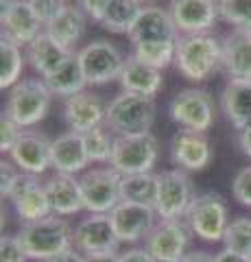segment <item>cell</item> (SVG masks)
<instances>
[{
    "label": "cell",
    "mask_w": 251,
    "mask_h": 262,
    "mask_svg": "<svg viewBox=\"0 0 251 262\" xmlns=\"http://www.w3.org/2000/svg\"><path fill=\"white\" fill-rule=\"evenodd\" d=\"M175 68L190 83H203L218 68H223V39L212 33L179 35Z\"/></svg>",
    "instance_id": "6da1fadb"
},
{
    "label": "cell",
    "mask_w": 251,
    "mask_h": 262,
    "mask_svg": "<svg viewBox=\"0 0 251 262\" xmlns=\"http://www.w3.org/2000/svg\"><path fill=\"white\" fill-rule=\"evenodd\" d=\"M155 114H157L155 98L129 94L120 90V94H116L107 103L105 127L116 138L151 134V127L155 122Z\"/></svg>",
    "instance_id": "7a4b0ae2"
},
{
    "label": "cell",
    "mask_w": 251,
    "mask_h": 262,
    "mask_svg": "<svg viewBox=\"0 0 251 262\" xmlns=\"http://www.w3.org/2000/svg\"><path fill=\"white\" fill-rule=\"evenodd\" d=\"M72 232L75 229L70 227L66 219L51 214L46 219L33 221V223H24L18 238L31 260L46 262L72 247Z\"/></svg>",
    "instance_id": "3957f363"
},
{
    "label": "cell",
    "mask_w": 251,
    "mask_h": 262,
    "mask_svg": "<svg viewBox=\"0 0 251 262\" xmlns=\"http://www.w3.org/2000/svg\"><path fill=\"white\" fill-rule=\"evenodd\" d=\"M53 103V92L46 81L39 77H24L9 90L5 105V114L22 129L35 127L46 118Z\"/></svg>",
    "instance_id": "277c9868"
},
{
    "label": "cell",
    "mask_w": 251,
    "mask_h": 262,
    "mask_svg": "<svg viewBox=\"0 0 251 262\" xmlns=\"http://www.w3.org/2000/svg\"><path fill=\"white\" fill-rule=\"evenodd\" d=\"M184 221L197 238L206 243H218L223 241L225 229L230 225L227 203L218 192H201L192 199Z\"/></svg>",
    "instance_id": "5b68a950"
},
{
    "label": "cell",
    "mask_w": 251,
    "mask_h": 262,
    "mask_svg": "<svg viewBox=\"0 0 251 262\" xmlns=\"http://www.w3.org/2000/svg\"><path fill=\"white\" fill-rule=\"evenodd\" d=\"M168 116L179 125V129H192L206 134L216 120L214 96L203 88L179 90L168 103Z\"/></svg>",
    "instance_id": "8992f818"
},
{
    "label": "cell",
    "mask_w": 251,
    "mask_h": 262,
    "mask_svg": "<svg viewBox=\"0 0 251 262\" xmlns=\"http://www.w3.org/2000/svg\"><path fill=\"white\" fill-rule=\"evenodd\" d=\"M120 182H123V175L111 166H96L85 170L79 177V184L87 214H109L123 201Z\"/></svg>",
    "instance_id": "52a82bcc"
},
{
    "label": "cell",
    "mask_w": 251,
    "mask_h": 262,
    "mask_svg": "<svg viewBox=\"0 0 251 262\" xmlns=\"http://www.w3.org/2000/svg\"><path fill=\"white\" fill-rule=\"evenodd\" d=\"M159 158V140L153 134L116 138L109 166L120 175L151 173Z\"/></svg>",
    "instance_id": "ba28073f"
},
{
    "label": "cell",
    "mask_w": 251,
    "mask_h": 262,
    "mask_svg": "<svg viewBox=\"0 0 251 262\" xmlns=\"http://www.w3.org/2000/svg\"><path fill=\"white\" fill-rule=\"evenodd\" d=\"M190 175L181 168H171L157 173L155 212L162 221H181L194 199Z\"/></svg>",
    "instance_id": "9c48e42d"
},
{
    "label": "cell",
    "mask_w": 251,
    "mask_h": 262,
    "mask_svg": "<svg viewBox=\"0 0 251 262\" xmlns=\"http://www.w3.org/2000/svg\"><path fill=\"white\" fill-rule=\"evenodd\" d=\"M87 85H105L120 77L125 66L123 51L109 39H92L77 51Z\"/></svg>",
    "instance_id": "30bf717a"
},
{
    "label": "cell",
    "mask_w": 251,
    "mask_h": 262,
    "mask_svg": "<svg viewBox=\"0 0 251 262\" xmlns=\"http://www.w3.org/2000/svg\"><path fill=\"white\" fill-rule=\"evenodd\" d=\"M190 227L181 221H159L144 238V247L157 262H179L188 253Z\"/></svg>",
    "instance_id": "8fae6325"
},
{
    "label": "cell",
    "mask_w": 251,
    "mask_h": 262,
    "mask_svg": "<svg viewBox=\"0 0 251 262\" xmlns=\"http://www.w3.org/2000/svg\"><path fill=\"white\" fill-rule=\"evenodd\" d=\"M13 208L15 214L20 216L22 223H33V221L46 219L53 214V206L46 192V184L37 179V175L20 173L18 182L13 184L9 196H7Z\"/></svg>",
    "instance_id": "7c38bea8"
},
{
    "label": "cell",
    "mask_w": 251,
    "mask_h": 262,
    "mask_svg": "<svg viewBox=\"0 0 251 262\" xmlns=\"http://www.w3.org/2000/svg\"><path fill=\"white\" fill-rule=\"evenodd\" d=\"M214 158L212 144L203 131L179 129L171 138V160L177 168L186 173H201Z\"/></svg>",
    "instance_id": "4fadbf2b"
},
{
    "label": "cell",
    "mask_w": 251,
    "mask_h": 262,
    "mask_svg": "<svg viewBox=\"0 0 251 262\" xmlns=\"http://www.w3.org/2000/svg\"><path fill=\"white\" fill-rule=\"evenodd\" d=\"M118 236L109 214H87L72 232V247L81 253H109L118 249Z\"/></svg>",
    "instance_id": "5bb4252c"
},
{
    "label": "cell",
    "mask_w": 251,
    "mask_h": 262,
    "mask_svg": "<svg viewBox=\"0 0 251 262\" xmlns=\"http://www.w3.org/2000/svg\"><path fill=\"white\" fill-rule=\"evenodd\" d=\"M105 114H107V103L99 92H92V90H83L66 98L61 110L66 127L77 134H85L94 127L105 125Z\"/></svg>",
    "instance_id": "9a60e30c"
},
{
    "label": "cell",
    "mask_w": 251,
    "mask_h": 262,
    "mask_svg": "<svg viewBox=\"0 0 251 262\" xmlns=\"http://www.w3.org/2000/svg\"><path fill=\"white\" fill-rule=\"evenodd\" d=\"M168 13L179 35L210 33V29L221 20L216 0H171Z\"/></svg>",
    "instance_id": "2e32d148"
},
{
    "label": "cell",
    "mask_w": 251,
    "mask_h": 262,
    "mask_svg": "<svg viewBox=\"0 0 251 262\" xmlns=\"http://www.w3.org/2000/svg\"><path fill=\"white\" fill-rule=\"evenodd\" d=\"M0 24H3V35L20 46H29L35 37L44 33L42 22L35 18L29 0H3L0 3Z\"/></svg>",
    "instance_id": "e0dca14e"
},
{
    "label": "cell",
    "mask_w": 251,
    "mask_h": 262,
    "mask_svg": "<svg viewBox=\"0 0 251 262\" xmlns=\"http://www.w3.org/2000/svg\"><path fill=\"white\" fill-rule=\"evenodd\" d=\"M131 46L138 44H162V42H177L179 31L171 18L168 9H162L157 5L142 7V13L138 15L131 33H129Z\"/></svg>",
    "instance_id": "ac0fdd59"
},
{
    "label": "cell",
    "mask_w": 251,
    "mask_h": 262,
    "mask_svg": "<svg viewBox=\"0 0 251 262\" xmlns=\"http://www.w3.org/2000/svg\"><path fill=\"white\" fill-rule=\"evenodd\" d=\"M111 223H114L116 236L120 243H138L147 238L151 229L155 227L157 212L151 206H140V203L120 201L118 206L109 212Z\"/></svg>",
    "instance_id": "d6986e66"
},
{
    "label": "cell",
    "mask_w": 251,
    "mask_h": 262,
    "mask_svg": "<svg viewBox=\"0 0 251 262\" xmlns=\"http://www.w3.org/2000/svg\"><path fill=\"white\" fill-rule=\"evenodd\" d=\"M51 146L53 140L39 131H22L20 140L15 142L9 158L22 173L29 175H44L51 166Z\"/></svg>",
    "instance_id": "ffe728a7"
},
{
    "label": "cell",
    "mask_w": 251,
    "mask_h": 262,
    "mask_svg": "<svg viewBox=\"0 0 251 262\" xmlns=\"http://www.w3.org/2000/svg\"><path fill=\"white\" fill-rule=\"evenodd\" d=\"M90 164L83 142V134L77 131H66V134L57 136L51 146V168L55 173L63 175H77L85 173V166Z\"/></svg>",
    "instance_id": "44dd1931"
},
{
    "label": "cell",
    "mask_w": 251,
    "mask_h": 262,
    "mask_svg": "<svg viewBox=\"0 0 251 262\" xmlns=\"http://www.w3.org/2000/svg\"><path fill=\"white\" fill-rule=\"evenodd\" d=\"M118 83L123 88V92L155 98L164 90V75H162V70L129 55L123 66V72L118 77Z\"/></svg>",
    "instance_id": "7402d4cb"
},
{
    "label": "cell",
    "mask_w": 251,
    "mask_h": 262,
    "mask_svg": "<svg viewBox=\"0 0 251 262\" xmlns=\"http://www.w3.org/2000/svg\"><path fill=\"white\" fill-rule=\"evenodd\" d=\"M218 107L236 131L251 127V81L230 79L218 96Z\"/></svg>",
    "instance_id": "603a6c76"
},
{
    "label": "cell",
    "mask_w": 251,
    "mask_h": 262,
    "mask_svg": "<svg viewBox=\"0 0 251 262\" xmlns=\"http://www.w3.org/2000/svg\"><path fill=\"white\" fill-rule=\"evenodd\" d=\"M223 70L230 79L251 81V31L232 29L223 37Z\"/></svg>",
    "instance_id": "cb8c5ba5"
},
{
    "label": "cell",
    "mask_w": 251,
    "mask_h": 262,
    "mask_svg": "<svg viewBox=\"0 0 251 262\" xmlns=\"http://www.w3.org/2000/svg\"><path fill=\"white\" fill-rule=\"evenodd\" d=\"M46 192L53 206V214L57 216H75L81 210H85L81 184L75 175L55 173L46 182Z\"/></svg>",
    "instance_id": "d4e9b609"
},
{
    "label": "cell",
    "mask_w": 251,
    "mask_h": 262,
    "mask_svg": "<svg viewBox=\"0 0 251 262\" xmlns=\"http://www.w3.org/2000/svg\"><path fill=\"white\" fill-rule=\"evenodd\" d=\"M75 51H68L61 44H57L55 39L44 31L39 37H35L33 42L27 46V61L35 72H39V77L46 79L48 75H53L59 66L68 59Z\"/></svg>",
    "instance_id": "484cf974"
},
{
    "label": "cell",
    "mask_w": 251,
    "mask_h": 262,
    "mask_svg": "<svg viewBox=\"0 0 251 262\" xmlns=\"http://www.w3.org/2000/svg\"><path fill=\"white\" fill-rule=\"evenodd\" d=\"M85 24H87L85 11L79 5H66V9L61 11L59 18L53 20L44 31L63 48L75 51V44L85 33Z\"/></svg>",
    "instance_id": "4316f807"
},
{
    "label": "cell",
    "mask_w": 251,
    "mask_h": 262,
    "mask_svg": "<svg viewBox=\"0 0 251 262\" xmlns=\"http://www.w3.org/2000/svg\"><path fill=\"white\" fill-rule=\"evenodd\" d=\"M44 81H46L48 90L53 92V96H59V98H63V101L79 94V92H83L87 81H85V75H83V68H81L77 51L72 53L68 59L53 72V75H48Z\"/></svg>",
    "instance_id": "83f0119b"
},
{
    "label": "cell",
    "mask_w": 251,
    "mask_h": 262,
    "mask_svg": "<svg viewBox=\"0 0 251 262\" xmlns=\"http://www.w3.org/2000/svg\"><path fill=\"white\" fill-rule=\"evenodd\" d=\"M140 13H142V3H138V0H109L101 27L109 33L129 35Z\"/></svg>",
    "instance_id": "f1b7e54d"
},
{
    "label": "cell",
    "mask_w": 251,
    "mask_h": 262,
    "mask_svg": "<svg viewBox=\"0 0 251 262\" xmlns=\"http://www.w3.org/2000/svg\"><path fill=\"white\" fill-rule=\"evenodd\" d=\"M120 196L129 203H140V206L155 208L157 196V175L153 173H138L125 175L120 182Z\"/></svg>",
    "instance_id": "f546056e"
},
{
    "label": "cell",
    "mask_w": 251,
    "mask_h": 262,
    "mask_svg": "<svg viewBox=\"0 0 251 262\" xmlns=\"http://www.w3.org/2000/svg\"><path fill=\"white\" fill-rule=\"evenodd\" d=\"M22 46L11 42L9 37H0V90H11L22 79L24 70Z\"/></svg>",
    "instance_id": "4dcf8cb0"
},
{
    "label": "cell",
    "mask_w": 251,
    "mask_h": 262,
    "mask_svg": "<svg viewBox=\"0 0 251 262\" xmlns=\"http://www.w3.org/2000/svg\"><path fill=\"white\" fill-rule=\"evenodd\" d=\"M83 142H85V151H87V158L90 162L96 164H105L111 160V153H114V144H116V136L111 131L101 125V127H94L90 131L83 134Z\"/></svg>",
    "instance_id": "1f68e13d"
},
{
    "label": "cell",
    "mask_w": 251,
    "mask_h": 262,
    "mask_svg": "<svg viewBox=\"0 0 251 262\" xmlns=\"http://www.w3.org/2000/svg\"><path fill=\"white\" fill-rule=\"evenodd\" d=\"M177 42H162V44H138L131 46V55L135 59L153 66L157 70H166L171 63H175Z\"/></svg>",
    "instance_id": "d6a6232c"
},
{
    "label": "cell",
    "mask_w": 251,
    "mask_h": 262,
    "mask_svg": "<svg viewBox=\"0 0 251 262\" xmlns=\"http://www.w3.org/2000/svg\"><path fill=\"white\" fill-rule=\"evenodd\" d=\"M223 243H225V249H232L251 258V219L247 216L232 219L227 229H225Z\"/></svg>",
    "instance_id": "836d02e7"
},
{
    "label": "cell",
    "mask_w": 251,
    "mask_h": 262,
    "mask_svg": "<svg viewBox=\"0 0 251 262\" xmlns=\"http://www.w3.org/2000/svg\"><path fill=\"white\" fill-rule=\"evenodd\" d=\"M218 15L234 29L251 31V0H223L218 3Z\"/></svg>",
    "instance_id": "e575fe53"
},
{
    "label": "cell",
    "mask_w": 251,
    "mask_h": 262,
    "mask_svg": "<svg viewBox=\"0 0 251 262\" xmlns=\"http://www.w3.org/2000/svg\"><path fill=\"white\" fill-rule=\"evenodd\" d=\"M29 5H31V9H33L35 18L42 22V27L46 29L53 20L59 18L68 3L66 0H29Z\"/></svg>",
    "instance_id": "d590c367"
},
{
    "label": "cell",
    "mask_w": 251,
    "mask_h": 262,
    "mask_svg": "<svg viewBox=\"0 0 251 262\" xmlns=\"http://www.w3.org/2000/svg\"><path fill=\"white\" fill-rule=\"evenodd\" d=\"M232 194L240 206L251 208V166H242L232 182Z\"/></svg>",
    "instance_id": "8d00e7d4"
},
{
    "label": "cell",
    "mask_w": 251,
    "mask_h": 262,
    "mask_svg": "<svg viewBox=\"0 0 251 262\" xmlns=\"http://www.w3.org/2000/svg\"><path fill=\"white\" fill-rule=\"evenodd\" d=\"M22 131H24V129L18 125V122H13V120L3 112V118H0V151H3V153H11V149L15 146V142L20 140Z\"/></svg>",
    "instance_id": "74e56055"
},
{
    "label": "cell",
    "mask_w": 251,
    "mask_h": 262,
    "mask_svg": "<svg viewBox=\"0 0 251 262\" xmlns=\"http://www.w3.org/2000/svg\"><path fill=\"white\" fill-rule=\"evenodd\" d=\"M27 260L29 256L18 236H3V241H0V262H27Z\"/></svg>",
    "instance_id": "f35d334b"
},
{
    "label": "cell",
    "mask_w": 251,
    "mask_h": 262,
    "mask_svg": "<svg viewBox=\"0 0 251 262\" xmlns=\"http://www.w3.org/2000/svg\"><path fill=\"white\" fill-rule=\"evenodd\" d=\"M22 170L15 166L13 162H0V194H3V199H7L11 192V188L13 184L18 182V177H20Z\"/></svg>",
    "instance_id": "ab89813d"
},
{
    "label": "cell",
    "mask_w": 251,
    "mask_h": 262,
    "mask_svg": "<svg viewBox=\"0 0 251 262\" xmlns=\"http://www.w3.org/2000/svg\"><path fill=\"white\" fill-rule=\"evenodd\" d=\"M77 5L85 11L87 18L101 24L103 15H105V9H107V5H109V0H77Z\"/></svg>",
    "instance_id": "60d3db41"
},
{
    "label": "cell",
    "mask_w": 251,
    "mask_h": 262,
    "mask_svg": "<svg viewBox=\"0 0 251 262\" xmlns=\"http://www.w3.org/2000/svg\"><path fill=\"white\" fill-rule=\"evenodd\" d=\"M120 262H157V260L151 256L147 247H133L120 253Z\"/></svg>",
    "instance_id": "b9f144b4"
},
{
    "label": "cell",
    "mask_w": 251,
    "mask_h": 262,
    "mask_svg": "<svg viewBox=\"0 0 251 262\" xmlns=\"http://www.w3.org/2000/svg\"><path fill=\"white\" fill-rule=\"evenodd\" d=\"M46 262H83V253H81L79 249H75V247H70V249L57 253V256H53Z\"/></svg>",
    "instance_id": "7bdbcfd3"
},
{
    "label": "cell",
    "mask_w": 251,
    "mask_h": 262,
    "mask_svg": "<svg viewBox=\"0 0 251 262\" xmlns=\"http://www.w3.org/2000/svg\"><path fill=\"white\" fill-rule=\"evenodd\" d=\"M214 262H251V258L242 256V253L232 251V249H221L214 256Z\"/></svg>",
    "instance_id": "ee69618b"
},
{
    "label": "cell",
    "mask_w": 251,
    "mask_h": 262,
    "mask_svg": "<svg viewBox=\"0 0 251 262\" xmlns=\"http://www.w3.org/2000/svg\"><path fill=\"white\" fill-rule=\"evenodd\" d=\"M83 262H120L118 251L109 253H83Z\"/></svg>",
    "instance_id": "f6af8a7d"
},
{
    "label": "cell",
    "mask_w": 251,
    "mask_h": 262,
    "mask_svg": "<svg viewBox=\"0 0 251 262\" xmlns=\"http://www.w3.org/2000/svg\"><path fill=\"white\" fill-rule=\"evenodd\" d=\"M236 140H238L240 151L245 153L247 158H251V127L240 129V131H238V136H236Z\"/></svg>",
    "instance_id": "bcb514c9"
},
{
    "label": "cell",
    "mask_w": 251,
    "mask_h": 262,
    "mask_svg": "<svg viewBox=\"0 0 251 262\" xmlns=\"http://www.w3.org/2000/svg\"><path fill=\"white\" fill-rule=\"evenodd\" d=\"M179 262H214V256L208 251H188Z\"/></svg>",
    "instance_id": "7dc6e473"
},
{
    "label": "cell",
    "mask_w": 251,
    "mask_h": 262,
    "mask_svg": "<svg viewBox=\"0 0 251 262\" xmlns=\"http://www.w3.org/2000/svg\"><path fill=\"white\" fill-rule=\"evenodd\" d=\"M138 3H153V0H138Z\"/></svg>",
    "instance_id": "c3c4849f"
},
{
    "label": "cell",
    "mask_w": 251,
    "mask_h": 262,
    "mask_svg": "<svg viewBox=\"0 0 251 262\" xmlns=\"http://www.w3.org/2000/svg\"><path fill=\"white\" fill-rule=\"evenodd\" d=\"M216 3H223V0H216Z\"/></svg>",
    "instance_id": "681fc988"
}]
</instances>
